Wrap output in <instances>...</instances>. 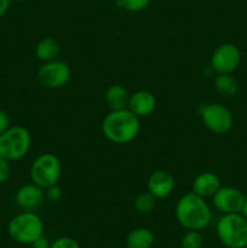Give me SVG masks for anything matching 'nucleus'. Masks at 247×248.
I'll return each mask as SVG.
<instances>
[{
  "instance_id": "2",
  "label": "nucleus",
  "mask_w": 247,
  "mask_h": 248,
  "mask_svg": "<svg viewBox=\"0 0 247 248\" xmlns=\"http://www.w3.org/2000/svg\"><path fill=\"white\" fill-rule=\"evenodd\" d=\"M140 130L139 118L130 109L111 110L102 123L104 137L115 144H126L135 140Z\"/></svg>"
},
{
  "instance_id": "10",
  "label": "nucleus",
  "mask_w": 247,
  "mask_h": 248,
  "mask_svg": "<svg viewBox=\"0 0 247 248\" xmlns=\"http://www.w3.org/2000/svg\"><path fill=\"white\" fill-rule=\"evenodd\" d=\"M244 201V194L232 186H220L212 196L213 206L223 215L240 213Z\"/></svg>"
},
{
  "instance_id": "4",
  "label": "nucleus",
  "mask_w": 247,
  "mask_h": 248,
  "mask_svg": "<svg viewBox=\"0 0 247 248\" xmlns=\"http://www.w3.org/2000/svg\"><path fill=\"white\" fill-rule=\"evenodd\" d=\"M7 234L14 241L22 245H31L44 235V223L36 213L26 212L15 216L7 224Z\"/></svg>"
},
{
  "instance_id": "23",
  "label": "nucleus",
  "mask_w": 247,
  "mask_h": 248,
  "mask_svg": "<svg viewBox=\"0 0 247 248\" xmlns=\"http://www.w3.org/2000/svg\"><path fill=\"white\" fill-rule=\"evenodd\" d=\"M9 162V160L0 155V184H4L9 179L10 173H11V167H10Z\"/></svg>"
},
{
  "instance_id": "7",
  "label": "nucleus",
  "mask_w": 247,
  "mask_h": 248,
  "mask_svg": "<svg viewBox=\"0 0 247 248\" xmlns=\"http://www.w3.org/2000/svg\"><path fill=\"white\" fill-rule=\"evenodd\" d=\"M200 115L206 127L217 135L228 133L234 124L232 111L219 103H210L205 106L201 109Z\"/></svg>"
},
{
  "instance_id": "8",
  "label": "nucleus",
  "mask_w": 247,
  "mask_h": 248,
  "mask_svg": "<svg viewBox=\"0 0 247 248\" xmlns=\"http://www.w3.org/2000/svg\"><path fill=\"white\" fill-rule=\"evenodd\" d=\"M72 70L69 65L60 60L45 62L38 70V80L44 87L61 89L69 82Z\"/></svg>"
},
{
  "instance_id": "16",
  "label": "nucleus",
  "mask_w": 247,
  "mask_h": 248,
  "mask_svg": "<svg viewBox=\"0 0 247 248\" xmlns=\"http://www.w3.org/2000/svg\"><path fill=\"white\" fill-rule=\"evenodd\" d=\"M61 53V45L56 39L44 38L38 43L35 47V56L43 62L57 60Z\"/></svg>"
},
{
  "instance_id": "25",
  "label": "nucleus",
  "mask_w": 247,
  "mask_h": 248,
  "mask_svg": "<svg viewBox=\"0 0 247 248\" xmlns=\"http://www.w3.org/2000/svg\"><path fill=\"white\" fill-rule=\"evenodd\" d=\"M10 127V118L6 111L0 110V135Z\"/></svg>"
},
{
  "instance_id": "19",
  "label": "nucleus",
  "mask_w": 247,
  "mask_h": 248,
  "mask_svg": "<svg viewBox=\"0 0 247 248\" xmlns=\"http://www.w3.org/2000/svg\"><path fill=\"white\" fill-rule=\"evenodd\" d=\"M156 205V198L149 191H144L137 195V198L133 201V207L140 215H148L152 212Z\"/></svg>"
},
{
  "instance_id": "13",
  "label": "nucleus",
  "mask_w": 247,
  "mask_h": 248,
  "mask_svg": "<svg viewBox=\"0 0 247 248\" xmlns=\"http://www.w3.org/2000/svg\"><path fill=\"white\" fill-rule=\"evenodd\" d=\"M155 108H156V98L152 92L140 90L130 94L127 109H130L138 118L150 115L155 110Z\"/></svg>"
},
{
  "instance_id": "12",
  "label": "nucleus",
  "mask_w": 247,
  "mask_h": 248,
  "mask_svg": "<svg viewBox=\"0 0 247 248\" xmlns=\"http://www.w3.org/2000/svg\"><path fill=\"white\" fill-rule=\"evenodd\" d=\"M45 199V189L36 184H24L23 186L16 191L15 200L21 208L24 210H33L40 206Z\"/></svg>"
},
{
  "instance_id": "6",
  "label": "nucleus",
  "mask_w": 247,
  "mask_h": 248,
  "mask_svg": "<svg viewBox=\"0 0 247 248\" xmlns=\"http://www.w3.org/2000/svg\"><path fill=\"white\" fill-rule=\"evenodd\" d=\"M31 179L43 189L57 184L62 173V164L58 156L52 153L39 155L31 166Z\"/></svg>"
},
{
  "instance_id": "29",
  "label": "nucleus",
  "mask_w": 247,
  "mask_h": 248,
  "mask_svg": "<svg viewBox=\"0 0 247 248\" xmlns=\"http://www.w3.org/2000/svg\"><path fill=\"white\" fill-rule=\"evenodd\" d=\"M14 1H17V2H22V1H26V0H14Z\"/></svg>"
},
{
  "instance_id": "9",
  "label": "nucleus",
  "mask_w": 247,
  "mask_h": 248,
  "mask_svg": "<svg viewBox=\"0 0 247 248\" xmlns=\"http://www.w3.org/2000/svg\"><path fill=\"white\" fill-rule=\"evenodd\" d=\"M241 52L234 44H222L211 56V67L217 74H232L239 67Z\"/></svg>"
},
{
  "instance_id": "21",
  "label": "nucleus",
  "mask_w": 247,
  "mask_h": 248,
  "mask_svg": "<svg viewBox=\"0 0 247 248\" xmlns=\"http://www.w3.org/2000/svg\"><path fill=\"white\" fill-rule=\"evenodd\" d=\"M150 1L152 0H116V5L130 12H138L144 10Z\"/></svg>"
},
{
  "instance_id": "24",
  "label": "nucleus",
  "mask_w": 247,
  "mask_h": 248,
  "mask_svg": "<svg viewBox=\"0 0 247 248\" xmlns=\"http://www.w3.org/2000/svg\"><path fill=\"white\" fill-rule=\"evenodd\" d=\"M62 188L57 184H53L45 189V198H47L50 201H58L62 198Z\"/></svg>"
},
{
  "instance_id": "3",
  "label": "nucleus",
  "mask_w": 247,
  "mask_h": 248,
  "mask_svg": "<svg viewBox=\"0 0 247 248\" xmlns=\"http://www.w3.org/2000/svg\"><path fill=\"white\" fill-rule=\"evenodd\" d=\"M216 232L225 247H247V219L241 213L223 215L216 225Z\"/></svg>"
},
{
  "instance_id": "17",
  "label": "nucleus",
  "mask_w": 247,
  "mask_h": 248,
  "mask_svg": "<svg viewBox=\"0 0 247 248\" xmlns=\"http://www.w3.org/2000/svg\"><path fill=\"white\" fill-rule=\"evenodd\" d=\"M154 235L147 228H136L128 232L126 237L127 248H152L154 245Z\"/></svg>"
},
{
  "instance_id": "5",
  "label": "nucleus",
  "mask_w": 247,
  "mask_h": 248,
  "mask_svg": "<svg viewBox=\"0 0 247 248\" xmlns=\"http://www.w3.org/2000/svg\"><path fill=\"white\" fill-rule=\"evenodd\" d=\"M31 136L23 126H10L0 135V155L9 161L21 160L28 154Z\"/></svg>"
},
{
  "instance_id": "11",
  "label": "nucleus",
  "mask_w": 247,
  "mask_h": 248,
  "mask_svg": "<svg viewBox=\"0 0 247 248\" xmlns=\"http://www.w3.org/2000/svg\"><path fill=\"white\" fill-rule=\"evenodd\" d=\"M174 177L166 170H156L148 178L147 188L156 199H165L171 195L174 189Z\"/></svg>"
},
{
  "instance_id": "27",
  "label": "nucleus",
  "mask_w": 247,
  "mask_h": 248,
  "mask_svg": "<svg viewBox=\"0 0 247 248\" xmlns=\"http://www.w3.org/2000/svg\"><path fill=\"white\" fill-rule=\"evenodd\" d=\"M10 2H11V0H0V17L6 14L10 7Z\"/></svg>"
},
{
  "instance_id": "26",
  "label": "nucleus",
  "mask_w": 247,
  "mask_h": 248,
  "mask_svg": "<svg viewBox=\"0 0 247 248\" xmlns=\"http://www.w3.org/2000/svg\"><path fill=\"white\" fill-rule=\"evenodd\" d=\"M31 248H50L51 242L48 241L46 237H44V235H43V236L38 237V239H36L35 241L31 245Z\"/></svg>"
},
{
  "instance_id": "14",
  "label": "nucleus",
  "mask_w": 247,
  "mask_h": 248,
  "mask_svg": "<svg viewBox=\"0 0 247 248\" xmlns=\"http://www.w3.org/2000/svg\"><path fill=\"white\" fill-rule=\"evenodd\" d=\"M220 188V179L213 172H202L198 174L191 184L193 193L201 198H212L216 191Z\"/></svg>"
},
{
  "instance_id": "1",
  "label": "nucleus",
  "mask_w": 247,
  "mask_h": 248,
  "mask_svg": "<svg viewBox=\"0 0 247 248\" xmlns=\"http://www.w3.org/2000/svg\"><path fill=\"white\" fill-rule=\"evenodd\" d=\"M176 219L184 229H206L212 219V212L206 200L198 194L189 191L178 199L174 208Z\"/></svg>"
},
{
  "instance_id": "22",
  "label": "nucleus",
  "mask_w": 247,
  "mask_h": 248,
  "mask_svg": "<svg viewBox=\"0 0 247 248\" xmlns=\"http://www.w3.org/2000/svg\"><path fill=\"white\" fill-rule=\"evenodd\" d=\"M50 248H80V245L77 244V240L72 239V237L62 236L51 242Z\"/></svg>"
},
{
  "instance_id": "15",
  "label": "nucleus",
  "mask_w": 247,
  "mask_h": 248,
  "mask_svg": "<svg viewBox=\"0 0 247 248\" xmlns=\"http://www.w3.org/2000/svg\"><path fill=\"white\" fill-rule=\"evenodd\" d=\"M130 93L121 85H110L104 93V101L110 110H120L127 108Z\"/></svg>"
},
{
  "instance_id": "20",
  "label": "nucleus",
  "mask_w": 247,
  "mask_h": 248,
  "mask_svg": "<svg viewBox=\"0 0 247 248\" xmlns=\"http://www.w3.org/2000/svg\"><path fill=\"white\" fill-rule=\"evenodd\" d=\"M203 246V236L199 230H188L181 239L182 248H201Z\"/></svg>"
},
{
  "instance_id": "18",
  "label": "nucleus",
  "mask_w": 247,
  "mask_h": 248,
  "mask_svg": "<svg viewBox=\"0 0 247 248\" xmlns=\"http://www.w3.org/2000/svg\"><path fill=\"white\" fill-rule=\"evenodd\" d=\"M215 89L223 97H234L239 91V84L232 75L218 74L215 79Z\"/></svg>"
},
{
  "instance_id": "28",
  "label": "nucleus",
  "mask_w": 247,
  "mask_h": 248,
  "mask_svg": "<svg viewBox=\"0 0 247 248\" xmlns=\"http://www.w3.org/2000/svg\"><path fill=\"white\" fill-rule=\"evenodd\" d=\"M241 213L242 216H244L245 218L247 219V198H245V201H244V205H242V208H241Z\"/></svg>"
},
{
  "instance_id": "30",
  "label": "nucleus",
  "mask_w": 247,
  "mask_h": 248,
  "mask_svg": "<svg viewBox=\"0 0 247 248\" xmlns=\"http://www.w3.org/2000/svg\"><path fill=\"white\" fill-rule=\"evenodd\" d=\"M172 248H182V247H172Z\"/></svg>"
}]
</instances>
